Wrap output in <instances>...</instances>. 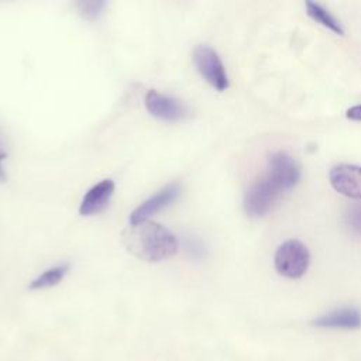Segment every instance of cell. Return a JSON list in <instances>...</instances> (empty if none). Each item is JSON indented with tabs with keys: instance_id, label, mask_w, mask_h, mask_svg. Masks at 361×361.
<instances>
[{
	"instance_id": "obj_1",
	"label": "cell",
	"mask_w": 361,
	"mask_h": 361,
	"mask_svg": "<svg viewBox=\"0 0 361 361\" xmlns=\"http://www.w3.org/2000/svg\"><path fill=\"white\" fill-rule=\"evenodd\" d=\"M121 241L130 254L147 262L171 258L179 248L175 234L151 220L130 223L121 233Z\"/></svg>"
},
{
	"instance_id": "obj_2",
	"label": "cell",
	"mask_w": 361,
	"mask_h": 361,
	"mask_svg": "<svg viewBox=\"0 0 361 361\" xmlns=\"http://www.w3.org/2000/svg\"><path fill=\"white\" fill-rule=\"evenodd\" d=\"M310 264V252L299 240H286L282 243L274 257V265L279 275L298 279L303 276Z\"/></svg>"
},
{
	"instance_id": "obj_3",
	"label": "cell",
	"mask_w": 361,
	"mask_h": 361,
	"mask_svg": "<svg viewBox=\"0 0 361 361\" xmlns=\"http://www.w3.org/2000/svg\"><path fill=\"white\" fill-rule=\"evenodd\" d=\"M193 63L202 78L216 90L224 92L230 82L219 54L209 45H197L192 52Z\"/></svg>"
},
{
	"instance_id": "obj_4",
	"label": "cell",
	"mask_w": 361,
	"mask_h": 361,
	"mask_svg": "<svg viewBox=\"0 0 361 361\" xmlns=\"http://www.w3.org/2000/svg\"><path fill=\"white\" fill-rule=\"evenodd\" d=\"M279 189L267 176L257 180L245 192L244 196V210L250 217L258 219L265 216L279 196Z\"/></svg>"
},
{
	"instance_id": "obj_5",
	"label": "cell",
	"mask_w": 361,
	"mask_h": 361,
	"mask_svg": "<svg viewBox=\"0 0 361 361\" xmlns=\"http://www.w3.org/2000/svg\"><path fill=\"white\" fill-rule=\"evenodd\" d=\"M144 104L151 116L164 121H180L188 116V109L179 99L162 94L154 89L147 92Z\"/></svg>"
},
{
	"instance_id": "obj_6",
	"label": "cell",
	"mask_w": 361,
	"mask_h": 361,
	"mask_svg": "<svg viewBox=\"0 0 361 361\" xmlns=\"http://www.w3.org/2000/svg\"><path fill=\"white\" fill-rule=\"evenodd\" d=\"M268 178L279 190H286L299 182L300 168L292 155L285 151H278L269 158Z\"/></svg>"
},
{
	"instance_id": "obj_7",
	"label": "cell",
	"mask_w": 361,
	"mask_h": 361,
	"mask_svg": "<svg viewBox=\"0 0 361 361\" xmlns=\"http://www.w3.org/2000/svg\"><path fill=\"white\" fill-rule=\"evenodd\" d=\"M180 185L178 182H172L162 188L159 192L144 200L140 206H137L131 213H130V223H140L148 220L151 216L155 213L161 212L171 203H173L179 195H180Z\"/></svg>"
},
{
	"instance_id": "obj_8",
	"label": "cell",
	"mask_w": 361,
	"mask_h": 361,
	"mask_svg": "<svg viewBox=\"0 0 361 361\" xmlns=\"http://www.w3.org/2000/svg\"><path fill=\"white\" fill-rule=\"evenodd\" d=\"M330 183L336 192L351 199H361V166L341 164L330 169Z\"/></svg>"
},
{
	"instance_id": "obj_9",
	"label": "cell",
	"mask_w": 361,
	"mask_h": 361,
	"mask_svg": "<svg viewBox=\"0 0 361 361\" xmlns=\"http://www.w3.org/2000/svg\"><path fill=\"white\" fill-rule=\"evenodd\" d=\"M114 188L116 185L111 179H103L99 183L93 185L85 193L79 206V213L82 216H93L103 212L113 197Z\"/></svg>"
},
{
	"instance_id": "obj_10",
	"label": "cell",
	"mask_w": 361,
	"mask_h": 361,
	"mask_svg": "<svg viewBox=\"0 0 361 361\" xmlns=\"http://www.w3.org/2000/svg\"><path fill=\"white\" fill-rule=\"evenodd\" d=\"M312 324L322 329L357 330L361 327V310L357 307H338L316 317Z\"/></svg>"
},
{
	"instance_id": "obj_11",
	"label": "cell",
	"mask_w": 361,
	"mask_h": 361,
	"mask_svg": "<svg viewBox=\"0 0 361 361\" xmlns=\"http://www.w3.org/2000/svg\"><path fill=\"white\" fill-rule=\"evenodd\" d=\"M71 265L68 262H62L58 264L55 267L48 268L47 271H44L41 275H38L35 279H32L28 285V289L31 290H38V289H47L51 286L58 285L69 272Z\"/></svg>"
},
{
	"instance_id": "obj_12",
	"label": "cell",
	"mask_w": 361,
	"mask_h": 361,
	"mask_svg": "<svg viewBox=\"0 0 361 361\" xmlns=\"http://www.w3.org/2000/svg\"><path fill=\"white\" fill-rule=\"evenodd\" d=\"M305 6H306V13L309 14V17L312 20H314L316 23L322 24L323 27L329 28L330 31L336 32L337 35H344V30H343L340 21L329 10H326L322 4L314 3V1H306Z\"/></svg>"
},
{
	"instance_id": "obj_13",
	"label": "cell",
	"mask_w": 361,
	"mask_h": 361,
	"mask_svg": "<svg viewBox=\"0 0 361 361\" xmlns=\"http://www.w3.org/2000/svg\"><path fill=\"white\" fill-rule=\"evenodd\" d=\"M344 223L353 234L361 235V203H354L347 207L344 213Z\"/></svg>"
},
{
	"instance_id": "obj_14",
	"label": "cell",
	"mask_w": 361,
	"mask_h": 361,
	"mask_svg": "<svg viewBox=\"0 0 361 361\" xmlns=\"http://www.w3.org/2000/svg\"><path fill=\"white\" fill-rule=\"evenodd\" d=\"M106 3L104 1H99V0H90V1H79L76 3V7L79 10V13L87 18V20H94L97 18L103 8H104Z\"/></svg>"
},
{
	"instance_id": "obj_15",
	"label": "cell",
	"mask_w": 361,
	"mask_h": 361,
	"mask_svg": "<svg viewBox=\"0 0 361 361\" xmlns=\"http://www.w3.org/2000/svg\"><path fill=\"white\" fill-rule=\"evenodd\" d=\"M185 250L192 255V257H195V258H202V257H204V252H206V250H204V245L199 241V240H196V238H192V237H188L186 238V243H185Z\"/></svg>"
},
{
	"instance_id": "obj_16",
	"label": "cell",
	"mask_w": 361,
	"mask_h": 361,
	"mask_svg": "<svg viewBox=\"0 0 361 361\" xmlns=\"http://www.w3.org/2000/svg\"><path fill=\"white\" fill-rule=\"evenodd\" d=\"M345 117L350 118V120L361 121V104H357V106H353V107L347 109Z\"/></svg>"
},
{
	"instance_id": "obj_17",
	"label": "cell",
	"mask_w": 361,
	"mask_h": 361,
	"mask_svg": "<svg viewBox=\"0 0 361 361\" xmlns=\"http://www.w3.org/2000/svg\"><path fill=\"white\" fill-rule=\"evenodd\" d=\"M6 157H7V154H6L4 149L0 147V182H4V180L7 179V175H6V172H4V169H3V165H1V162L6 159Z\"/></svg>"
}]
</instances>
